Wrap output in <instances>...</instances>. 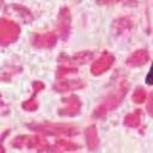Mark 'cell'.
<instances>
[{"instance_id":"1","label":"cell","mask_w":153,"mask_h":153,"mask_svg":"<svg viewBox=\"0 0 153 153\" xmlns=\"http://www.w3.org/2000/svg\"><path fill=\"white\" fill-rule=\"evenodd\" d=\"M145 82H146L147 85H153V62H152L151 68H149V71H148V73H147V75H146Z\"/></svg>"}]
</instances>
